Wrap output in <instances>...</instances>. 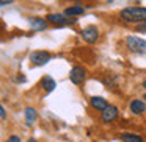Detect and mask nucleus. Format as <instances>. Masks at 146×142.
<instances>
[{"label": "nucleus", "instance_id": "6", "mask_svg": "<svg viewBox=\"0 0 146 142\" xmlns=\"http://www.w3.org/2000/svg\"><path fill=\"white\" fill-rule=\"evenodd\" d=\"M80 36H82V39L86 44H94L99 39V30L94 25H88L80 31Z\"/></svg>", "mask_w": 146, "mask_h": 142}, {"label": "nucleus", "instance_id": "3", "mask_svg": "<svg viewBox=\"0 0 146 142\" xmlns=\"http://www.w3.org/2000/svg\"><path fill=\"white\" fill-rule=\"evenodd\" d=\"M46 20H47L49 24H52V25H55V27H66V25H74V24L77 22V19H72V17H68V16H64L63 13L47 14V17H46Z\"/></svg>", "mask_w": 146, "mask_h": 142}, {"label": "nucleus", "instance_id": "5", "mask_svg": "<svg viewBox=\"0 0 146 142\" xmlns=\"http://www.w3.org/2000/svg\"><path fill=\"white\" fill-rule=\"evenodd\" d=\"M85 78H86V70L83 69L82 66H74L72 69H71L69 80H71V83H72V84H76V86L83 84Z\"/></svg>", "mask_w": 146, "mask_h": 142}, {"label": "nucleus", "instance_id": "11", "mask_svg": "<svg viewBox=\"0 0 146 142\" xmlns=\"http://www.w3.org/2000/svg\"><path fill=\"white\" fill-rule=\"evenodd\" d=\"M90 103H91V106L94 108L96 111H101V113L108 106V101L105 100L104 97H101V95H94V97H91L90 98Z\"/></svg>", "mask_w": 146, "mask_h": 142}, {"label": "nucleus", "instance_id": "13", "mask_svg": "<svg viewBox=\"0 0 146 142\" xmlns=\"http://www.w3.org/2000/svg\"><path fill=\"white\" fill-rule=\"evenodd\" d=\"M41 86L46 92H52L55 89V86H57V83H55V80L52 78L50 75H46V77H42V80H41Z\"/></svg>", "mask_w": 146, "mask_h": 142}, {"label": "nucleus", "instance_id": "7", "mask_svg": "<svg viewBox=\"0 0 146 142\" xmlns=\"http://www.w3.org/2000/svg\"><path fill=\"white\" fill-rule=\"evenodd\" d=\"M119 116V111H118V106L115 105H108L104 111L101 113V122L102 123H111L118 119Z\"/></svg>", "mask_w": 146, "mask_h": 142}, {"label": "nucleus", "instance_id": "4", "mask_svg": "<svg viewBox=\"0 0 146 142\" xmlns=\"http://www.w3.org/2000/svg\"><path fill=\"white\" fill-rule=\"evenodd\" d=\"M52 60V55L49 52H42V50H36L30 53V63L33 66H46L49 61Z\"/></svg>", "mask_w": 146, "mask_h": 142}, {"label": "nucleus", "instance_id": "2", "mask_svg": "<svg viewBox=\"0 0 146 142\" xmlns=\"http://www.w3.org/2000/svg\"><path fill=\"white\" fill-rule=\"evenodd\" d=\"M126 45L129 48V52L137 55H146V41L138 36H132L129 35L126 38Z\"/></svg>", "mask_w": 146, "mask_h": 142}, {"label": "nucleus", "instance_id": "1", "mask_svg": "<svg viewBox=\"0 0 146 142\" xmlns=\"http://www.w3.org/2000/svg\"><path fill=\"white\" fill-rule=\"evenodd\" d=\"M119 17L129 24H146V7H126L119 11Z\"/></svg>", "mask_w": 146, "mask_h": 142}, {"label": "nucleus", "instance_id": "12", "mask_svg": "<svg viewBox=\"0 0 146 142\" xmlns=\"http://www.w3.org/2000/svg\"><path fill=\"white\" fill-rule=\"evenodd\" d=\"M24 114H25L27 126H32L33 123L36 122V119H38V113H36V109H35V108H32V106H27L25 111H24Z\"/></svg>", "mask_w": 146, "mask_h": 142}, {"label": "nucleus", "instance_id": "19", "mask_svg": "<svg viewBox=\"0 0 146 142\" xmlns=\"http://www.w3.org/2000/svg\"><path fill=\"white\" fill-rule=\"evenodd\" d=\"M29 142H38V141H36V139H33V137H30V139H29Z\"/></svg>", "mask_w": 146, "mask_h": 142}, {"label": "nucleus", "instance_id": "21", "mask_svg": "<svg viewBox=\"0 0 146 142\" xmlns=\"http://www.w3.org/2000/svg\"><path fill=\"white\" fill-rule=\"evenodd\" d=\"M143 98H145V101H146V94H145V95H143Z\"/></svg>", "mask_w": 146, "mask_h": 142}, {"label": "nucleus", "instance_id": "8", "mask_svg": "<svg viewBox=\"0 0 146 142\" xmlns=\"http://www.w3.org/2000/svg\"><path fill=\"white\" fill-rule=\"evenodd\" d=\"M129 109H130V113H132V114L140 116V114H143V113L146 111V101L135 98V100H132V101L129 103Z\"/></svg>", "mask_w": 146, "mask_h": 142}, {"label": "nucleus", "instance_id": "16", "mask_svg": "<svg viewBox=\"0 0 146 142\" xmlns=\"http://www.w3.org/2000/svg\"><path fill=\"white\" fill-rule=\"evenodd\" d=\"M135 30L140 33H146V24H138V25L135 27Z\"/></svg>", "mask_w": 146, "mask_h": 142}, {"label": "nucleus", "instance_id": "18", "mask_svg": "<svg viewBox=\"0 0 146 142\" xmlns=\"http://www.w3.org/2000/svg\"><path fill=\"white\" fill-rule=\"evenodd\" d=\"M11 2H13V0H0V5L3 7V5H7V3H11Z\"/></svg>", "mask_w": 146, "mask_h": 142}, {"label": "nucleus", "instance_id": "9", "mask_svg": "<svg viewBox=\"0 0 146 142\" xmlns=\"http://www.w3.org/2000/svg\"><path fill=\"white\" fill-rule=\"evenodd\" d=\"M29 24L33 31H42V30L47 28V20L42 19V17H30Z\"/></svg>", "mask_w": 146, "mask_h": 142}, {"label": "nucleus", "instance_id": "20", "mask_svg": "<svg viewBox=\"0 0 146 142\" xmlns=\"http://www.w3.org/2000/svg\"><path fill=\"white\" fill-rule=\"evenodd\" d=\"M141 86H143V88L146 89V80H145V81H143V84H141Z\"/></svg>", "mask_w": 146, "mask_h": 142}, {"label": "nucleus", "instance_id": "22", "mask_svg": "<svg viewBox=\"0 0 146 142\" xmlns=\"http://www.w3.org/2000/svg\"><path fill=\"white\" fill-rule=\"evenodd\" d=\"M72 2H77V0H72Z\"/></svg>", "mask_w": 146, "mask_h": 142}, {"label": "nucleus", "instance_id": "14", "mask_svg": "<svg viewBox=\"0 0 146 142\" xmlns=\"http://www.w3.org/2000/svg\"><path fill=\"white\" fill-rule=\"evenodd\" d=\"M119 139L123 142H145L143 137L140 134H135V133H121Z\"/></svg>", "mask_w": 146, "mask_h": 142}, {"label": "nucleus", "instance_id": "10", "mask_svg": "<svg viewBox=\"0 0 146 142\" xmlns=\"http://www.w3.org/2000/svg\"><path fill=\"white\" fill-rule=\"evenodd\" d=\"M63 14H64V16H68V17H72V19H76V17L83 16V14H85V8H83V7H80V5L68 7V8H64Z\"/></svg>", "mask_w": 146, "mask_h": 142}, {"label": "nucleus", "instance_id": "17", "mask_svg": "<svg viewBox=\"0 0 146 142\" xmlns=\"http://www.w3.org/2000/svg\"><path fill=\"white\" fill-rule=\"evenodd\" d=\"M0 117H2V120H7V109H5L3 105L0 106Z\"/></svg>", "mask_w": 146, "mask_h": 142}, {"label": "nucleus", "instance_id": "15", "mask_svg": "<svg viewBox=\"0 0 146 142\" xmlns=\"http://www.w3.org/2000/svg\"><path fill=\"white\" fill-rule=\"evenodd\" d=\"M7 142H22V139H21L17 134H13V136H10V137L7 139Z\"/></svg>", "mask_w": 146, "mask_h": 142}]
</instances>
